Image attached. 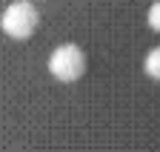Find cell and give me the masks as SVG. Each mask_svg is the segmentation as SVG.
<instances>
[{
  "label": "cell",
  "instance_id": "2",
  "mask_svg": "<svg viewBox=\"0 0 160 152\" xmlns=\"http://www.w3.org/2000/svg\"><path fill=\"white\" fill-rule=\"evenodd\" d=\"M37 29V9L26 0H17L12 3L3 14V32L14 40H26V37Z\"/></svg>",
  "mask_w": 160,
  "mask_h": 152
},
{
  "label": "cell",
  "instance_id": "3",
  "mask_svg": "<svg viewBox=\"0 0 160 152\" xmlns=\"http://www.w3.org/2000/svg\"><path fill=\"white\" fill-rule=\"evenodd\" d=\"M143 72L149 75L152 81L160 83V46H154V49L146 55V60H143Z\"/></svg>",
  "mask_w": 160,
  "mask_h": 152
},
{
  "label": "cell",
  "instance_id": "1",
  "mask_svg": "<svg viewBox=\"0 0 160 152\" xmlns=\"http://www.w3.org/2000/svg\"><path fill=\"white\" fill-rule=\"evenodd\" d=\"M49 72L54 75L57 81H63V83L77 81L80 75L86 72V58H83V52H80L74 43L57 46V49L52 52V58H49Z\"/></svg>",
  "mask_w": 160,
  "mask_h": 152
},
{
  "label": "cell",
  "instance_id": "4",
  "mask_svg": "<svg viewBox=\"0 0 160 152\" xmlns=\"http://www.w3.org/2000/svg\"><path fill=\"white\" fill-rule=\"evenodd\" d=\"M146 17H149V26L160 34V0H157V3H152V9H149Z\"/></svg>",
  "mask_w": 160,
  "mask_h": 152
}]
</instances>
